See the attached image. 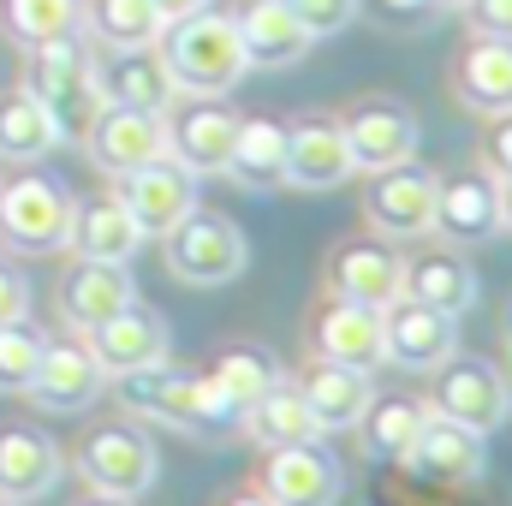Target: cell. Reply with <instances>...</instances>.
<instances>
[{
	"label": "cell",
	"instance_id": "obj_43",
	"mask_svg": "<svg viewBox=\"0 0 512 506\" xmlns=\"http://www.w3.org/2000/svg\"><path fill=\"white\" fill-rule=\"evenodd\" d=\"M209 0H155V12H161V24H179V18H191V12H203Z\"/></svg>",
	"mask_w": 512,
	"mask_h": 506
},
{
	"label": "cell",
	"instance_id": "obj_30",
	"mask_svg": "<svg viewBox=\"0 0 512 506\" xmlns=\"http://www.w3.org/2000/svg\"><path fill=\"white\" fill-rule=\"evenodd\" d=\"M304 405H310V417H316V429L328 435V429H352L358 417H364V405H370V370H346V364H316L310 376H304Z\"/></svg>",
	"mask_w": 512,
	"mask_h": 506
},
{
	"label": "cell",
	"instance_id": "obj_39",
	"mask_svg": "<svg viewBox=\"0 0 512 506\" xmlns=\"http://www.w3.org/2000/svg\"><path fill=\"white\" fill-rule=\"evenodd\" d=\"M465 12H471V30H477V36L512 42V0H471Z\"/></svg>",
	"mask_w": 512,
	"mask_h": 506
},
{
	"label": "cell",
	"instance_id": "obj_45",
	"mask_svg": "<svg viewBox=\"0 0 512 506\" xmlns=\"http://www.w3.org/2000/svg\"><path fill=\"white\" fill-rule=\"evenodd\" d=\"M227 506H274V501H268L262 489H245V495H233V501H227Z\"/></svg>",
	"mask_w": 512,
	"mask_h": 506
},
{
	"label": "cell",
	"instance_id": "obj_16",
	"mask_svg": "<svg viewBox=\"0 0 512 506\" xmlns=\"http://www.w3.org/2000/svg\"><path fill=\"white\" fill-rule=\"evenodd\" d=\"M352 173L358 167H352L340 120L310 114V120L286 126V185H298V191H340Z\"/></svg>",
	"mask_w": 512,
	"mask_h": 506
},
{
	"label": "cell",
	"instance_id": "obj_10",
	"mask_svg": "<svg viewBox=\"0 0 512 506\" xmlns=\"http://www.w3.org/2000/svg\"><path fill=\"white\" fill-rule=\"evenodd\" d=\"M429 411H441V417H453V423L489 435V429L507 423L512 387H507V376H501L495 364H483V358H447L441 376H435V405H429Z\"/></svg>",
	"mask_w": 512,
	"mask_h": 506
},
{
	"label": "cell",
	"instance_id": "obj_29",
	"mask_svg": "<svg viewBox=\"0 0 512 506\" xmlns=\"http://www.w3.org/2000/svg\"><path fill=\"white\" fill-rule=\"evenodd\" d=\"M423 417H429V405L411 399V393H370V405H364V417H358L352 429H358V441H364L370 459H382V465H405V453H411Z\"/></svg>",
	"mask_w": 512,
	"mask_h": 506
},
{
	"label": "cell",
	"instance_id": "obj_36",
	"mask_svg": "<svg viewBox=\"0 0 512 506\" xmlns=\"http://www.w3.org/2000/svg\"><path fill=\"white\" fill-rule=\"evenodd\" d=\"M6 24L24 48L66 42L84 30V0H6Z\"/></svg>",
	"mask_w": 512,
	"mask_h": 506
},
{
	"label": "cell",
	"instance_id": "obj_3",
	"mask_svg": "<svg viewBox=\"0 0 512 506\" xmlns=\"http://www.w3.org/2000/svg\"><path fill=\"white\" fill-rule=\"evenodd\" d=\"M24 90L48 108V120L60 131V143H84L90 120L102 114V84H96V54L66 36V42H42L30 48L24 66Z\"/></svg>",
	"mask_w": 512,
	"mask_h": 506
},
{
	"label": "cell",
	"instance_id": "obj_6",
	"mask_svg": "<svg viewBox=\"0 0 512 506\" xmlns=\"http://www.w3.org/2000/svg\"><path fill=\"white\" fill-rule=\"evenodd\" d=\"M161 131H167V155L185 161L203 179V173H227V155H233V137H239V114L221 96H173L161 108Z\"/></svg>",
	"mask_w": 512,
	"mask_h": 506
},
{
	"label": "cell",
	"instance_id": "obj_27",
	"mask_svg": "<svg viewBox=\"0 0 512 506\" xmlns=\"http://www.w3.org/2000/svg\"><path fill=\"white\" fill-rule=\"evenodd\" d=\"M131 298H137V286H131L126 262H78V274L60 286V316H66L78 334H90V328H102L114 310H126Z\"/></svg>",
	"mask_w": 512,
	"mask_h": 506
},
{
	"label": "cell",
	"instance_id": "obj_35",
	"mask_svg": "<svg viewBox=\"0 0 512 506\" xmlns=\"http://www.w3.org/2000/svg\"><path fill=\"white\" fill-rule=\"evenodd\" d=\"M84 24H90V36L102 48H149L167 30L161 12H155V0H90Z\"/></svg>",
	"mask_w": 512,
	"mask_h": 506
},
{
	"label": "cell",
	"instance_id": "obj_24",
	"mask_svg": "<svg viewBox=\"0 0 512 506\" xmlns=\"http://www.w3.org/2000/svg\"><path fill=\"white\" fill-rule=\"evenodd\" d=\"M429 233H441L447 245H483V239H495L501 233V185H489V179L435 185Z\"/></svg>",
	"mask_w": 512,
	"mask_h": 506
},
{
	"label": "cell",
	"instance_id": "obj_19",
	"mask_svg": "<svg viewBox=\"0 0 512 506\" xmlns=\"http://www.w3.org/2000/svg\"><path fill=\"white\" fill-rule=\"evenodd\" d=\"M84 340H90L96 364L108 370V381L126 376V370H143V364H161V358H167V322H161L155 310H143L137 298H131L126 310H114L102 328H90Z\"/></svg>",
	"mask_w": 512,
	"mask_h": 506
},
{
	"label": "cell",
	"instance_id": "obj_14",
	"mask_svg": "<svg viewBox=\"0 0 512 506\" xmlns=\"http://www.w3.org/2000/svg\"><path fill=\"white\" fill-rule=\"evenodd\" d=\"M84 149H90V161H96L108 179H120V173H131V167L167 155V131H161V114H149V108L102 102V114L90 120V131H84Z\"/></svg>",
	"mask_w": 512,
	"mask_h": 506
},
{
	"label": "cell",
	"instance_id": "obj_11",
	"mask_svg": "<svg viewBox=\"0 0 512 506\" xmlns=\"http://www.w3.org/2000/svg\"><path fill=\"white\" fill-rule=\"evenodd\" d=\"M346 489L340 459L310 435L292 447H268V471H262V495L274 506H334Z\"/></svg>",
	"mask_w": 512,
	"mask_h": 506
},
{
	"label": "cell",
	"instance_id": "obj_2",
	"mask_svg": "<svg viewBox=\"0 0 512 506\" xmlns=\"http://www.w3.org/2000/svg\"><path fill=\"white\" fill-rule=\"evenodd\" d=\"M155 48H161L167 72H173L179 96H227V90L251 72L233 12H215V6H203V12H191V18H179V24H167Z\"/></svg>",
	"mask_w": 512,
	"mask_h": 506
},
{
	"label": "cell",
	"instance_id": "obj_22",
	"mask_svg": "<svg viewBox=\"0 0 512 506\" xmlns=\"http://www.w3.org/2000/svg\"><path fill=\"white\" fill-rule=\"evenodd\" d=\"M60 447L42 429H0V501L6 506H30L42 495H54L60 483Z\"/></svg>",
	"mask_w": 512,
	"mask_h": 506
},
{
	"label": "cell",
	"instance_id": "obj_44",
	"mask_svg": "<svg viewBox=\"0 0 512 506\" xmlns=\"http://www.w3.org/2000/svg\"><path fill=\"white\" fill-rule=\"evenodd\" d=\"M501 233H512V179H501Z\"/></svg>",
	"mask_w": 512,
	"mask_h": 506
},
{
	"label": "cell",
	"instance_id": "obj_28",
	"mask_svg": "<svg viewBox=\"0 0 512 506\" xmlns=\"http://www.w3.org/2000/svg\"><path fill=\"white\" fill-rule=\"evenodd\" d=\"M453 84H459V102L471 108V114H512V42L501 36H477L465 54H459V72H453Z\"/></svg>",
	"mask_w": 512,
	"mask_h": 506
},
{
	"label": "cell",
	"instance_id": "obj_31",
	"mask_svg": "<svg viewBox=\"0 0 512 506\" xmlns=\"http://www.w3.org/2000/svg\"><path fill=\"white\" fill-rule=\"evenodd\" d=\"M227 173H233L245 191H274V185H286V126H274V120H239Z\"/></svg>",
	"mask_w": 512,
	"mask_h": 506
},
{
	"label": "cell",
	"instance_id": "obj_15",
	"mask_svg": "<svg viewBox=\"0 0 512 506\" xmlns=\"http://www.w3.org/2000/svg\"><path fill=\"white\" fill-rule=\"evenodd\" d=\"M483 441H489V435H477V429H465V423L429 411L423 429H417V441H411V453H405V465H411L417 477H429V483H477L483 465H489V447H483Z\"/></svg>",
	"mask_w": 512,
	"mask_h": 506
},
{
	"label": "cell",
	"instance_id": "obj_12",
	"mask_svg": "<svg viewBox=\"0 0 512 506\" xmlns=\"http://www.w3.org/2000/svg\"><path fill=\"white\" fill-rule=\"evenodd\" d=\"M435 173L429 167H417V161H399V167H382L376 179H370V191H364V215H370V227L387 233V239H423L429 233V215H435Z\"/></svg>",
	"mask_w": 512,
	"mask_h": 506
},
{
	"label": "cell",
	"instance_id": "obj_40",
	"mask_svg": "<svg viewBox=\"0 0 512 506\" xmlns=\"http://www.w3.org/2000/svg\"><path fill=\"white\" fill-rule=\"evenodd\" d=\"M483 161H489L495 179H512V114H495V131L483 143Z\"/></svg>",
	"mask_w": 512,
	"mask_h": 506
},
{
	"label": "cell",
	"instance_id": "obj_23",
	"mask_svg": "<svg viewBox=\"0 0 512 506\" xmlns=\"http://www.w3.org/2000/svg\"><path fill=\"white\" fill-rule=\"evenodd\" d=\"M328 286H334V298H346V304L387 310V304L399 298V251L382 245V239L340 245V251L328 256Z\"/></svg>",
	"mask_w": 512,
	"mask_h": 506
},
{
	"label": "cell",
	"instance_id": "obj_37",
	"mask_svg": "<svg viewBox=\"0 0 512 506\" xmlns=\"http://www.w3.org/2000/svg\"><path fill=\"white\" fill-rule=\"evenodd\" d=\"M36 358H42V328H30L24 316L0 322V393H24L36 376Z\"/></svg>",
	"mask_w": 512,
	"mask_h": 506
},
{
	"label": "cell",
	"instance_id": "obj_41",
	"mask_svg": "<svg viewBox=\"0 0 512 506\" xmlns=\"http://www.w3.org/2000/svg\"><path fill=\"white\" fill-rule=\"evenodd\" d=\"M370 6L382 12L387 24H405V30H417V24H429V18L441 12L435 0H370Z\"/></svg>",
	"mask_w": 512,
	"mask_h": 506
},
{
	"label": "cell",
	"instance_id": "obj_18",
	"mask_svg": "<svg viewBox=\"0 0 512 506\" xmlns=\"http://www.w3.org/2000/svg\"><path fill=\"white\" fill-rule=\"evenodd\" d=\"M340 131H346L352 167H364V173H382V167H399L417 155V120L399 102H364L340 120Z\"/></svg>",
	"mask_w": 512,
	"mask_h": 506
},
{
	"label": "cell",
	"instance_id": "obj_46",
	"mask_svg": "<svg viewBox=\"0 0 512 506\" xmlns=\"http://www.w3.org/2000/svg\"><path fill=\"white\" fill-rule=\"evenodd\" d=\"M435 6H441V12H447V6H471V0H435Z\"/></svg>",
	"mask_w": 512,
	"mask_h": 506
},
{
	"label": "cell",
	"instance_id": "obj_32",
	"mask_svg": "<svg viewBox=\"0 0 512 506\" xmlns=\"http://www.w3.org/2000/svg\"><path fill=\"white\" fill-rule=\"evenodd\" d=\"M245 429H251L256 447H292V441L322 435L316 417H310V405H304V393H298L292 381H274V387L256 399L251 411H245Z\"/></svg>",
	"mask_w": 512,
	"mask_h": 506
},
{
	"label": "cell",
	"instance_id": "obj_26",
	"mask_svg": "<svg viewBox=\"0 0 512 506\" xmlns=\"http://www.w3.org/2000/svg\"><path fill=\"white\" fill-rule=\"evenodd\" d=\"M233 24H239L245 60L262 66V72H280V66L304 60V48H310V30L298 24V12H292L286 0H251Z\"/></svg>",
	"mask_w": 512,
	"mask_h": 506
},
{
	"label": "cell",
	"instance_id": "obj_5",
	"mask_svg": "<svg viewBox=\"0 0 512 506\" xmlns=\"http://www.w3.org/2000/svg\"><path fill=\"white\" fill-rule=\"evenodd\" d=\"M66 233H72V197L60 191V179L24 173V179L0 185V245L12 256L66 251Z\"/></svg>",
	"mask_w": 512,
	"mask_h": 506
},
{
	"label": "cell",
	"instance_id": "obj_8",
	"mask_svg": "<svg viewBox=\"0 0 512 506\" xmlns=\"http://www.w3.org/2000/svg\"><path fill=\"white\" fill-rule=\"evenodd\" d=\"M120 203L131 209L143 239H161L167 227H179L197 209V173L185 161H173V155H155V161L120 173Z\"/></svg>",
	"mask_w": 512,
	"mask_h": 506
},
{
	"label": "cell",
	"instance_id": "obj_25",
	"mask_svg": "<svg viewBox=\"0 0 512 506\" xmlns=\"http://www.w3.org/2000/svg\"><path fill=\"white\" fill-rule=\"evenodd\" d=\"M66 245L84 256V262H131L143 233L131 221V209L120 203V191H102V197H84L72 203V233Z\"/></svg>",
	"mask_w": 512,
	"mask_h": 506
},
{
	"label": "cell",
	"instance_id": "obj_38",
	"mask_svg": "<svg viewBox=\"0 0 512 506\" xmlns=\"http://www.w3.org/2000/svg\"><path fill=\"white\" fill-rule=\"evenodd\" d=\"M292 12H298V24L310 30V42H322V36H340L352 18H358V0H286Z\"/></svg>",
	"mask_w": 512,
	"mask_h": 506
},
{
	"label": "cell",
	"instance_id": "obj_34",
	"mask_svg": "<svg viewBox=\"0 0 512 506\" xmlns=\"http://www.w3.org/2000/svg\"><path fill=\"white\" fill-rule=\"evenodd\" d=\"M274 381H280V364H274L268 352H256V346H233V352H221V364L209 370L215 399L239 417V429H245V411H251Z\"/></svg>",
	"mask_w": 512,
	"mask_h": 506
},
{
	"label": "cell",
	"instance_id": "obj_48",
	"mask_svg": "<svg viewBox=\"0 0 512 506\" xmlns=\"http://www.w3.org/2000/svg\"><path fill=\"white\" fill-rule=\"evenodd\" d=\"M507 340H512V310H507Z\"/></svg>",
	"mask_w": 512,
	"mask_h": 506
},
{
	"label": "cell",
	"instance_id": "obj_20",
	"mask_svg": "<svg viewBox=\"0 0 512 506\" xmlns=\"http://www.w3.org/2000/svg\"><path fill=\"white\" fill-rule=\"evenodd\" d=\"M316 358L322 364H346V370H382L387 346H382V310L370 304H346L334 298L322 316H316Z\"/></svg>",
	"mask_w": 512,
	"mask_h": 506
},
{
	"label": "cell",
	"instance_id": "obj_1",
	"mask_svg": "<svg viewBox=\"0 0 512 506\" xmlns=\"http://www.w3.org/2000/svg\"><path fill=\"white\" fill-rule=\"evenodd\" d=\"M114 393H120V405H126L131 417H143V423H167V429H185V435H203V441H221L227 429H239V417L215 399L209 376L173 370L167 358L114 376Z\"/></svg>",
	"mask_w": 512,
	"mask_h": 506
},
{
	"label": "cell",
	"instance_id": "obj_33",
	"mask_svg": "<svg viewBox=\"0 0 512 506\" xmlns=\"http://www.w3.org/2000/svg\"><path fill=\"white\" fill-rule=\"evenodd\" d=\"M48 149H60L48 108L30 90H6L0 96V161H42Z\"/></svg>",
	"mask_w": 512,
	"mask_h": 506
},
{
	"label": "cell",
	"instance_id": "obj_9",
	"mask_svg": "<svg viewBox=\"0 0 512 506\" xmlns=\"http://www.w3.org/2000/svg\"><path fill=\"white\" fill-rule=\"evenodd\" d=\"M382 346H387V364L429 376L459 352V316L429 310L417 298H393L382 310Z\"/></svg>",
	"mask_w": 512,
	"mask_h": 506
},
{
	"label": "cell",
	"instance_id": "obj_47",
	"mask_svg": "<svg viewBox=\"0 0 512 506\" xmlns=\"http://www.w3.org/2000/svg\"><path fill=\"white\" fill-rule=\"evenodd\" d=\"M96 506H131V501H114V495H102V501H96Z\"/></svg>",
	"mask_w": 512,
	"mask_h": 506
},
{
	"label": "cell",
	"instance_id": "obj_42",
	"mask_svg": "<svg viewBox=\"0 0 512 506\" xmlns=\"http://www.w3.org/2000/svg\"><path fill=\"white\" fill-rule=\"evenodd\" d=\"M30 310V286H24V274L18 268H6L0 262V322H18Z\"/></svg>",
	"mask_w": 512,
	"mask_h": 506
},
{
	"label": "cell",
	"instance_id": "obj_21",
	"mask_svg": "<svg viewBox=\"0 0 512 506\" xmlns=\"http://www.w3.org/2000/svg\"><path fill=\"white\" fill-rule=\"evenodd\" d=\"M96 84H102V102H126V108H149V114H161L179 96L155 42L149 48H108V60H96Z\"/></svg>",
	"mask_w": 512,
	"mask_h": 506
},
{
	"label": "cell",
	"instance_id": "obj_13",
	"mask_svg": "<svg viewBox=\"0 0 512 506\" xmlns=\"http://www.w3.org/2000/svg\"><path fill=\"white\" fill-rule=\"evenodd\" d=\"M42 411H90L108 393V370L96 364L90 340H42L36 376L24 387Z\"/></svg>",
	"mask_w": 512,
	"mask_h": 506
},
{
	"label": "cell",
	"instance_id": "obj_17",
	"mask_svg": "<svg viewBox=\"0 0 512 506\" xmlns=\"http://www.w3.org/2000/svg\"><path fill=\"white\" fill-rule=\"evenodd\" d=\"M399 298H417L429 310H447V316H465L477 304V274L471 262L447 245H423V251L399 256Z\"/></svg>",
	"mask_w": 512,
	"mask_h": 506
},
{
	"label": "cell",
	"instance_id": "obj_4",
	"mask_svg": "<svg viewBox=\"0 0 512 506\" xmlns=\"http://www.w3.org/2000/svg\"><path fill=\"white\" fill-rule=\"evenodd\" d=\"M161 256H167L173 280H185V286H227L245 274L251 251H245L239 221H227L215 209H191L179 227L161 233Z\"/></svg>",
	"mask_w": 512,
	"mask_h": 506
},
{
	"label": "cell",
	"instance_id": "obj_7",
	"mask_svg": "<svg viewBox=\"0 0 512 506\" xmlns=\"http://www.w3.org/2000/svg\"><path fill=\"white\" fill-rule=\"evenodd\" d=\"M78 471L96 495H114V501H137L155 489V447L143 429L131 423H102L78 441Z\"/></svg>",
	"mask_w": 512,
	"mask_h": 506
}]
</instances>
